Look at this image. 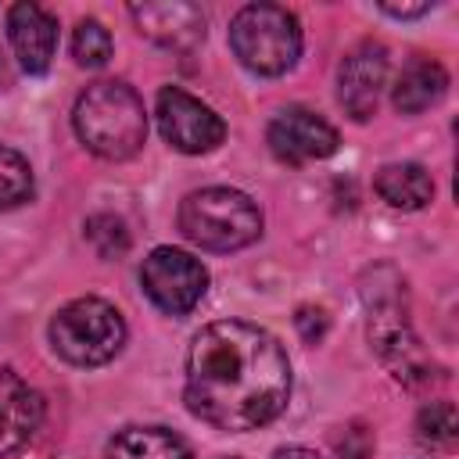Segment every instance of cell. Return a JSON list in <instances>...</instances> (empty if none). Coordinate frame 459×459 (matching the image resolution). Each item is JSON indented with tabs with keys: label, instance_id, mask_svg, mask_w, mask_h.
<instances>
[{
	"label": "cell",
	"instance_id": "1",
	"mask_svg": "<svg viewBox=\"0 0 459 459\" xmlns=\"http://www.w3.org/2000/svg\"><path fill=\"white\" fill-rule=\"evenodd\" d=\"M290 394L283 344L244 319H219L194 333L186 351V409L219 430H258Z\"/></svg>",
	"mask_w": 459,
	"mask_h": 459
},
{
	"label": "cell",
	"instance_id": "2",
	"mask_svg": "<svg viewBox=\"0 0 459 459\" xmlns=\"http://www.w3.org/2000/svg\"><path fill=\"white\" fill-rule=\"evenodd\" d=\"M72 129L97 158L126 161L147 140V111L133 86L118 79H100L79 93L72 108Z\"/></svg>",
	"mask_w": 459,
	"mask_h": 459
},
{
	"label": "cell",
	"instance_id": "3",
	"mask_svg": "<svg viewBox=\"0 0 459 459\" xmlns=\"http://www.w3.org/2000/svg\"><path fill=\"white\" fill-rule=\"evenodd\" d=\"M179 230L204 251H240L262 233L258 204L233 186H204L183 197Z\"/></svg>",
	"mask_w": 459,
	"mask_h": 459
},
{
	"label": "cell",
	"instance_id": "4",
	"mask_svg": "<svg viewBox=\"0 0 459 459\" xmlns=\"http://www.w3.org/2000/svg\"><path fill=\"white\" fill-rule=\"evenodd\" d=\"M230 47L255 75H283L301 57V25L280 4H247L230 22Z\"/></svg>",
	"mask_w": 459,
	"mask_h": 459
},
{
	"label": "cell",
	"instance_id": "5",
	"mask_svg": "<svg viewBox=\"0 0 459 459\" xmlns=\"http://www.w3.org/2000/svg\"><path fill=\"white\" fill-rule=\"evenodd\" d=\"M366 308H369V344L380 355V362L405 384L427 380V359L420 351V341L412 333L409 323V308H405V283L391 273V283H380V273H373V287H362Z\"/></svg>",
	"mask_w": 459,
	"mask_h": 459
},
{
	"label": "cell",
	"instance_id": "6",
	"mask_svg": "<svg viewBox=\"0 0 459 459\" xmlns=\"http://www.w3.org/2000/svg\"><path fill=\"white\" fill-rule=\"evenodd\" d=\"M50 344L72 366H104L126 344V319L104 298H75L50 319Z\"/></svg>",
	"mask_w": 459,
	"mask_h": 459
},
{
	"label": "cell",
	"instance_id": "7",
	"mask_svg": "<svg viewBox=\"0 0 459 459\" xmlns=\"http://www.w3.org/2000/svg\"><path fill=\"white\" fill-rule=\"evenodd\" d=\"M140 287L161 312L186 316L208 290V269L179 247H154L140 265Z\"/></svg>",
	"mask_w": 459,
	"mask_h": 459
},
{
	"label": "cell",
	"instance_id": "8",
	"mask_svg": "<svg viewBox=\"0 0 459 459\" xmlns=\"http://www.w3.org/2000/svg\"><path fill=\"white\" fill-rule=\"evenodd\" d=\"M158 129L169 147L183 154H208L226 140V122L194 93L179 86H165L158 93Z\"/></svg>",
	"mask_w": 459,
	"mask_h": 459
},
{
	"label": "cell",
	"instance_id": "9",
	"mask_svg": "<svg viewBox=\"0 0 459 459\" xmlns=\"http://www.w3.org/2000/svg\"><path fill=\"white\" fill-rule=\"evenodd\" d=\"M265 143H269V151H273L280 161H287V165H305V161H323V158H330V154L337 151L341 136H337V129H333L323 115L290 104V108H283V111L273 115V122H269V129H265Z\"/></svg>",
	"mask_w": 459,
	"mask_h": 459
},
{
	"label": "cell",
	"instance_id": "10",
	"mask_svg": "<svg viewBox=\"0 0 459 459\" xmlns=\"http://www.w3.org/2000/svg\"><path fill=\"white\" fill-rule=\"evenodd\" d=\"M384 82H387V50L377 39H362L344 54L337 68V100L355 122H366L377 115Z\"/></svg>",
	"mask_w": 459,
	"mask_h": 459
},
{
	"label": "cell",
	"instance_id": "11",
	"mask_svg": "<svg viewBox=\"0 0 459 459\" xmlns=\"http://www.w3.org/2000/svg\"><path fill=\"white\" fill-rule=\"evenodd\" d=\"M133 22L147 39L165 50L190 54L204 43V11L186 0H161V4H133Z\"/></svg>",
	"mask_w": 459,
	"mask_h": 459
},
{
	"label": "cell",
	"instance_id": "12",
	"mask_svg": "<svg viewBox=\"0 0 459 459\" xmlns=\"http://www.w3.org/2000/svg\"><path fill=\"white\" fill-rule=\"evenodd\" d=\"M7 36L14 47L18 65L29 75H43L57 50V18L39 4H11L7 11Z\"/></svg>",
	"mask_w": 459,
	"mask_h": 459
},
{
	"label": "cell",
	"instance_id": "13",
	"mask_svg": "<svg viewBox=\"0 0 459 459\" xmlns=\"http://www.w3.org/2000/svg\"><path fill=\"white\" fill-rule=\"evenodd\" d=\"M43 423V398L7 366H0V455L32 441Z\"/></svg>",
	"mask_w": 459,
	"mask_h": 459
},
{
	"label": "cell",
	"instance_id": "14",
	"mask_svg": "<svg viewBox=\"0 0 459 459\" xmlns=\"http://www.w3.org/2000/svg\"><path fill=\"white\" fill-rule=\"evenodd\" d=\"M448 90V72L430 61V57H412L402 75L394 79V90H391V104L402 111V115H420L427 108H434Z\"/></svg>",
	"mask_w": 459,
	"mask_h": 459
},
{
	"label": "cell",
	"instance_id": "15",
	"mask_svg": "<svg viewBox=\"0 0 459 459\" xmlns=\"http://www.w3.org/2000/svg\"><path fill=\"white\" fill-rule=\"evenodd\" d=\"M373 190L391 204V208H402V212H420L430 204L434 197V179L423 165L416 161H391L377 172L373 179Z\"/></svg>",
	"mask_w": 459,
	"mask_h": 459
},
{
	"label": "cell",
	"instance_id": "16",
	"mask_svg": "<svg viewBox=\"0 0 459 459\" xmlns=\"http://www.w3.org/2000/svg\"><path fill=\"white\" fill-rule=\"evenodd\" d=\"M108 459H194L190 445L165 427H126L108 441Z\"/></svg>",
	"mask_w": 459,
	"mask_h": 459
},
{
	"label": "cell",
	"instance_id": "17",
	"mask_svg": "<svg viewBox=\"0 0 459 459\" xmlns=\"http://www.w3.org/2000/svg\"><path fill=\"white\" fill-rule=\"evenodd\" d=\"M36 190V179H32V165L11 151V147H0V212L7 208H18L32 197Z\"/></svg>",
	"mask_w": 459,
	"mask_h": 459
},
{
	"label": "cell",
	"instance_id": "18",
	"mask_svg": "<svg viewBox=\"0 0 459 459\" xmlns=\"http://www.w3.org/2000/svg\"><path fill=\"white\" fill-rule=\"evenodd\" d=\"M72 57L82 68H100L111 57V32L97 18H82L72 32Z\"/></svg>",
	"mask_w": 459,
	"mask_h": 459
},
{
	"label": "cell",
	"instance_id": "19",
	"mask_svg": "<svg viewBox=\"0 0 459 459\" xmlns=\"http://www.w3.org/2000/svg\"><path fill=\"white\" fill-rule=\"evenodd\" d=\"M416 434H420V441L437 445V448L455 445V434H459L455 405H452V402H430L427 409H420V416H416Z\"/></svg>",
	"mask_w": 459,
	"mask_h": 459
},
{
	"label": "cell",
	"instance_id": "20",
	"mask_svg": "<svg viewBox=\"0 0 459 459\" xmlns=\"http://www.w3.org/2000/svg\"><path fill=\"white\" fill-rule=\"evenodd\" d=\"M86 240L97 247L100 258H118L129 247V233H126L122 219H115V215H93V219H86Z\"/></svg>",
	"mask_w": 459,
	"mask_h": 459
},
{
	"label": "cell",
	"instance_id": "21",
	"mask_svg": "<svg viewBox=\"0 0 459 459\" xmlns=\"http://www.w3.org/2000/svg\"><path fill=\"white\" fill-rule=\"evenodd\" d=\"M434 7V0H420V4H380L384 14L391 18H416V14H427Z\"/></svg>",
	"mask_w": 459,
	"mask_h": 459
},
{
	"label": "cell",
	"instance_id": "22",
	"mask_svg": "<svg viewBox=\"0 0 459 459\" xmlns=\"http://www.w3.org/2000/svg\"><path fill=\"white\" fill-rule=\"evenodd\" d=\"M273 459H323V455L312 448H301V445H287V448H276Z\"/></svg>",
	"mask_w": 459,
	"mask_h": 459
},
{
	"label": "cell",
	"instance_id": "23",
	"mask_svg": "<svg viewBox=\"0 0 459 459\" xmlns=\"http://www.w3.org/2000/svg\"><path fill=\"white\" fill-rule=\"evenodd\" d=\"M7 79V68H4V54H0V82Z\"/></svg>",
	"mask_w": 459,
	"mask_h": 459
},
{
	"label": "cell",
	"instance_id": "24",
	"mask_svg": "<svg viewBox=\"0 0 459 459\" xmlns=\"http://www.w3.org/2000/svg\"><path fill=\"white\" fill-rule=\"evenodd\" d=\"M222 459H237V455H222Z\"/></svg>",
	"mask_w": 459,
	"mask_h": 459
}]
</instances>
